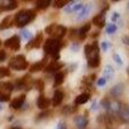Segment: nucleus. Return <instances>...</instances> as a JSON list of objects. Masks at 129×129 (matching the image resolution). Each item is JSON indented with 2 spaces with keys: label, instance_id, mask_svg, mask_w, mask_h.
<instances>
[{
  "label": "nucleus",
  "instance_id": "obj_1",
  "mask_svg": "<svg viewBox=\"0 0 129 129\" xmlns=\"http://www.w3.org/2000/svg\"><path fill=\"white\" fill-rule=\"evenodd\" d=\"M63 47V43L61 39L49 38L44 42V53L47 57H53V61H57L59 58V52Z\"/></svg>",
  "mask_w": 129,
  "mask_h": 129
},
{
  "label": "nucleus",
  "instance_id": "obj_2",
  "mask_svg": "<svg viewBox=\"0 0 129 129\" xmlns=\"http://www.w3.org/2000/svg\"><path fill=\"white\" fill-rule=\"evenodd\" d=\"M85 54L87 58V66L91 69H96L100 64V56H99V46L98 43L86 44L85 46Z\"/></svg>",
  "mask_w": 129,
  "mask_h": 129
},
{
  "label": "nucleus",
  "instance_id": "obj_3",
  "mask_svg": "<svg viewBox=\"0 0 129 129\" xmlns=\"http://www.w3.org/2000/svg\"><path fill=\"white\" fill-rule=\"evenodd\" d=\"M34 18H36V12L34 10H32V9H23V10H19L14 15V23H15L17 27L23 28L24 25L30 23Z\"/></svg>",
  "mask_w": 129,
  "mask_h": 129
},
{
  "label": "nucleus",
  "instance_id": "obj_4",
  "mask_svg": "<svg viewBox=\"0 0 129 129\" xmlns=\"http://www.w3.org/2000/svg\"><path fill=\"white\" fill-rule=\"evenodd\" d=\"M44 32H46L47 34H49V36H51L52 38H54V39H61L62 37L66 36L67 29H66V27H63V25H61V24H51V25L46 27Z\"/></svg>",
  "mask_w": 129,
  "mask_h": 129
},
{
  "label": "nucleus",
  "instance_id": "obj_5",
  "mask_svg": "<svg viewBox=\"0 0 129 129\" xmlns=\"http://www.w3.org/2000/svg\"><path fill=\"white\" fill-rule=\"evenodd\" d=\"M28 67V62L23 54L15 56L9 59V69H13L15 71H23Z\"/></svg>",
  "mask_w": 129,
  "mask_h": 129
},
{
  "label": "nucleus",
  "instance_id": "obj_6",
  "mask_svg": "<svg viewBox=\"0 0 129 129\" xmlns=\"http://www.w3.org/2000/svg\"><path fill=\"white\" fill-rule=\"evenodd\" d=\"M14 90V85L12 82H0V101L5 103L9 101L10 99V94Z\"/></svg>",
  "mask_w": 129,
  "mask_h": 129
},
{
  "label": "nucleus",
  "instance_id": "obj_7",
  "mask_svg": "<svg viewBox=\"0 0 129 129\" xmlns=\"http://www.w3.org/2000/svg\"><path fill=\"white\" fill-rule=\"evenodd\" d=\"M4 46H5L7 48L12 49V51H18V49L20 48V37L17 36V34L12 36L10 38H8V39L4 42Z\"/></svg>",
  "mask_w": 129,
  "mask_h": 129
},
{
  "label": "nucleus",
  "instance_id": "obj_8",
  "mask_svg": "<svg viewBox=\"0 0 129 129\" xmlns=\"http://www.w3.org/2000/svg\"><path fill=\"white\" fill-rule=\"evenodd\" d=\"M90 23H87V24H85L84 27H81L80 29H72L71 30V38H75V36L77 37V39L79 41H84L85 38H86V34H87V32L90 30Z\"/></svg>",
  "mask_w": 129,
  "mask_h": 129
},
{
  "label": "nucleus",
  "instance_id": "obj_9",
  "mask_svg": "<svg viewBox=\"0 0 129 129\" xmlns=\"http://www.w3.org/2000/svg\"><path fill=\"white\" fill-rule=\"evenodd\" d=\"M63 66L64 64L62 62H59V61H52V62L47 63V66L44 67V71L47 74H57V72H59V70Z\"/></svg>",
  "mask_w": 129,
  "mask_h": 129
},
{
  "label": "nucleus",
  "instance_id": "obj_10",
  "mask_svg": "<svg viewBox=\"0 0 129 129\" xmlns=\"http://www.w3.org/2000/svg\"><path fill=\"white\" fill-rule=\"evenodd\" d=\"M42 41H43V36H42V33L39 32L33 39H30V41L28 42V44H27V49L29 51V49H33V48H38V47L41 46Z\"/></svg>",
  "mask_w": 129,
  "mask_h": 129
},
{
  "label": "nucleus",
  "instance_id": "obj_11",
  "mask_svg": "<svg viewBox=\"0 0 129 129\" xmlns=\"http://www.w3.org/2000/svg\"><path fill=\"white\" fill-rule=\"evenodd\" d=\"M17 7L18 3L13 0H0V10H13Z\"/></svg>",
  "mask_w": 129,
  "mask_h": 129
},
{
  "label": "nucleus",
  "instance_id": "obj_12",
  "mask_svg": "<svg viewBox=\"0 0 129 129\" xmlns=\"http://www.w3.org/2000/svg\"><path fill=\"white\" fill-rule=\"evenodd\" d=\"M84 8V4L80 3V2H70L66 7V9H64V12L66 13H75V12H79Z\"/></svg>",
  "mask_w": 129,
  "mask_h": 129
},
{
  "label": "nucleus",
  "instance_id": "obj_13",
  "mask_svg": "<svg viewBox=\"0 0 129 129\" xmlns=\"http://www.w3.org/2000/svg\"><path fill=\"white\" fill-rule=\"evenodd\" d=\"M46 66H47V56L43 59H41L39 62H36L34 64H32L29 67V72H38L41 70H44Z\"/></svg>",
  "mask_w": 129,
  "mask_h": 129
},
{
  "label": "nucleus",
  "instance_id": "obj_14",
  "mask_svg": "<svg viewBox=\"0 0 129 129\" xmlns=\"http://www.w3.org/2000/svg\"><path fill=\"white\" fill-rule=\"evenodd\" d=\"M92 24L99 27V28H103L105 27V10H103L100 14L95 15L94 19H92Z\"/></svg>",
  "mask_w": 129,
  "mask_h": 129
},
{
  "label": "nucleus",
  "instance_id": "obj_15",
  "mask_svg": "<svg viewBox=\"0 0 129 129\" xmlns=\"http://www.w3.org/2000/svg\"><path fill=\"white\" fill-rule=\"evenodd\" d=\"M24 101H25V95H19L18 98H15L14 100H12L10 106H12L13 109H22L23 105L25 104Z\"/></svg>",
  "mask_w": 129,
  "mask_h": 129
},
{
  "label": "nucleus",
  "instance_id": "obj_16",
  "mask_svg": "<svg viewBox=\"0 0 129 129\" xmlns=\"http://www.w3.org/2000/svg\"><path fill=\"white\" fill-rule=\"evenodd\" d=\"M49 105H51V101H49L48 98H46L44 95H39L38 96V99H37V106L39 109L44 110V109L49 108Z\"/></svg>",
  "mask_w": 129,
  "mask_h": 129
},
{
  "label": "nucleus",
  "instance_id": "obj_17",
  "mask_svg": "<svg viewBox=\"0 0 129 129\" xmlns=\"http://www.w3.org/2000/svg\"><path fill=\"white\" fill-rule=\"evenodd\" d=\"M87 123H89V120L84 115H77L75 118V125L77 126V129H86Z\"/></svg>",
  "mask_w": 129,
  "mask_h": 129
},
{
  "label": "nucleus",
  "instance_id": "obj_18",
  "mask_svg": "<svg viewBox=\"0 0 129 129\" xmlns=\"http://www.w3.org/2000/svg\"><path fill=\"white\" fill-rule=\"evenodd\" d=\"M63 98H64V94L62 90H56L54 94H53V99H52V104L53 106H58L61 105V103L63 101Z\"/></svg>",
  "mask_w": 129,
  "mask_h": 129
},
{
  "label": "nucleus",
  "instance_id": "obj_19",
  "mask_svg": "<svg viewBox=\"0 0 129 129\" xmlns=\"http://www.w3.org/2000/svg\"><path fill=\"white\" fill-rule=\"evenodd\" d=\"M108 110H110L113 114H119L120 110H121V105H120L119 101L111 100V101H109V109Z\"/></svg>",
  "mask_w": 129,
  "mask_h": 129
},
{
  "label": "nucleus",
  "instance_id": "obj_20",
  "mask_svg": "<svg viewBox=\"0 0 129 129\" xmlns=\"http://www.w3.org/2000/svg\"><path fill=\"white\" fill-rule=\"evenodd\" d=\"M13 22H14V18H12V17H5V18L2 20V23H0V30H4V29L10 28L12 24H13Z\"/></svg>",
  "mask_w": 129,
  "mask_h": 129
},
{
  "label": "nucleus",
  "instance_id": "obj_21",
  "mask_svg": "<svg viewBox=\"0 0 129 129\" xmlns=\"http://www.w3.org/2000/svg\"><path fill=\"white\" fill-rule=\"evenodd\" d=\"M90 99V95L87 92H84V94H80L76 99H75V105H82L85 103H87Z\"/></svg>",
  "mask_w": 129,
  "mask_h": 129
},
{
  "label": "nucleus",
  "instance_id": "obj_22",
  "mask_svg": "<svg viewBox=\"0 0 129 129\" xmlns=\"http://www.w3.org/2000/svg\"><path fill=\"white\" fill-rule=\"evenodd\" d=\"M90 10H91V5H90V4H89V5H84V8H82V9L79 12V17H77V19L80 20V19L86 18V17L89 15Z\"/></svg>",
  "mask_w": 129,
  "mask_h": 129
},
{
  "label": "nucleus",
  "instance_id": "obj_23",
  "mask_svg": "<svg viewBox=\"0 0 129 129\" xmlns=\"http://www.w3.org/2000/svg\"><path fill=\"white\" fill-rule=\"evenodd\" d=\"M64 75H66V74L62 72V71L54 74V86H56V87L59 86V85L63 82V80H64Z\"/></svg>",
  "mask_w": 129,
  "mask_h": 129
},
{
  "label": "nucleus",
  "instance_id": "obj_24",
  "mask_svg": "<svg viewBox=\"0 0 129 129\" xmlns=\"http://www.w3.org/2000/svg\"><path fill=\"white\" fill-rule=\"evenodd\" d=\"M113 76H114V69L110 66V64H108V66L105 67V70H104V79L108 81V80L113 79Z\"/></svg>",
  "mask_w": 129,
  "mask_h": 129
},
{
  "label": "nucleus",
  "instance_id": "obj_25",
  "mask_svg": "<svg viewBox=\"0 0 129 129\" xmlns=\"http://www.w3.org/2000/svg\"><path fill=\"white\" fill-rule=\"evenodd\" d=\"M123 90H124L123 84H119V85L114 86V87L110 90V94H111L113 96H120V95H121V92H123Z\"/></svg>",
  "mask_w": 129,
  "mask_h": 129
},
{
  "label": "nucleus",
  "instance_id": "obj_26",
  "mask_svg": "<svg viewBox=\"0 0 129 129\" xmlns=\"http://www.w3.org/2000/svg\"><path fill=\"white\" fill-rule=\"evenodd\" d=\"M76 110H77V108L74 106V105H66V106L62 108V113L63 114H74Z\"/></svg>",
  "mask_w": 129,
  "mask_h": 129
},
{
  "label": "nucleus",
  "instance_id": "obj_27",
  "mask_svg": "<svg viewBox=\"0 0 129 129\" xmlns=\"http://www.w3.org/2000/svg\"><path fill=\"white\" fill-rule=\"evenodd\" d=\"M32 86H36V89L39 90V91H43V89H44V84H43L42 80H34V81L30 84V87H32Z\"/></svg>",
  "mask_w": 129,
  "mask_h": 129
},
{
  "label": "nucleus",
  "instance_id": "obj_28",
  "mask_svg": "<svg viewBox=\"0 0 129 129\" xmlns=\"http://www.w3.org/2000/svg\"><path fill=\"white\" fill-rule=\"evenodd\" d=\"M119 115L121 116L123 120H125L126 123H129V110H128V108H126V109H125V108H121Z\"/></svg>",
  "mask_w": 129,
  "mask_h": 129
},
{
  "label": "nucleus",
  "instance_id": "obj_29",
  "mask_svg": "<svg viewBox=\"0 0 129 129\" xmlns=\"http://www.w3.org/2000/svg\"><path fill=\"white\" fill-rule=\"evenodd\" d=\"M48 5H51V0H39V2H37L38 9H46Z\"/></svg>",
  "mask_w": 129,
  "mask_h": 129
},
{
  "label": "nucleus",
  "instance_id": "obj_30",
  "mask_svg": "<svg viewBox=\"0 0 129 129\" xmlns=\"http://www.w3.org/2000/svg\"><path fill=\"white\" fill-rule=\"evenodd\" d=\"M7 76H10L9 67H0V77H7Z\"/></svg>",
  "mask_w": 129,
  "mask_h": 129
},
{
  "label": "nucleus",
  "instance_id": "obj_31",
  "mask_svg": "<svg viewBox=\"0 0 129 129\" xmlns=\"http://www.w3.org/2000/svg\"><path fill=\"white\" fill-rule=\"evenodd\" d=\"M95 80V75H90V76H87V77H85L84 79V84L86 85V86H91L92 85V81Z\"/></svg>",
  "mask_w": 129,
  "mask_h": 129
},
{
  "label": "nucleus",
  "instance_id": "obj_32",
  "mask_svg": "<svg viewBox=\"0 0 129 129\" xmlns=\"http://www.w3.org/2000/svg\"><path fill=\"white\" fill-rule=\"evenodd\" d=\"M115 32H116V25H115L114 23L106 25V33H108V34H113V33H115Z\"/></svg>",
  "mask_w": 129,
  "mask_h": 129
},
{
  "label": "nucleus",
  "instance_id": "obj_33",
  "mask_svg": "<svg viewBox=\"0 0 129 129\" xmlns=\"http://www.w3.org/2000/svg\"><path fill=\"white\" fill-rule=\"evenodd\" d=\"M70 2L69 0H58V2H54V7L56 8H63L64 5H67Z\"/></svg>",
  "mask_w": 129,
  "mask_h": 129
},
{
  "label": "nucleus",
  "instance_id": "obj_34",
  "mask_svg": "<svg viewBox=\"0 0 129 129\" xmlns=\"http://www.w3.org/2000/svg\"><path fill=\"white\" fill-rule=\"evenodd\" d=\"M22 36H23V38L24 39H32V32L30 30H23L22 32Z\"/></svg>",
  "mask_w": 129,
  "mask_h": 129
},
{
  "label": "nucleus",
  "instance_id": "obj_35",
  "mask_svg": "<svg viewBox=\"0 0 129 129\" xmlns=\"http://www.w3.org/2000/svg\"><path fill=\"white\" fill-rule=\"evenodd\" d=\"M113 58H114V61H115V62L118 63V66H123V61H121V58H120V56H119V54L114 53Z\"/></svg>",
  "mask_w": 129,
  "mask_h": 129
},
{
  "label": "nucleus",
  "instance_id": "obj_36",
  "mask_svg": "<svg viewBox=\"0 0 129 129\" xmlns=\"http://www.w3.org/2000/svg\"><path fill=\"white\" fill-rule=\"evenodd\" d=\"M7 58V52L5 51H0V62H3Z\"/></svg>",
  "mask_w": 129,
  "mask_h": 129
},
{
  "label": "nucleus",
  "instance_id": "obj_37",
  "mask_svg": "<svg viewBox=\"0 0 129 129\" xmlns=\"http://www.w3.org/2000/svg\"><path fill=\"white\" fill-rule=\"evenodd\" d=\"M109 46H110V44H109L108 42H103V43H101V49H103V51H108V49H109Z\"/></svg>",
  "mask_w": 129,
  "mask_h": 129
},
{
  "label": "nucleus",
  "instance_id": "obj_38",
  "mask_svg": "<svg viewBox=\"0 0 129 129\" xmlns=\"http://www.w3.org/2000/svg\"><path fill=\"white\" fill-rule=\"evenodd\" d=\"M105 84H106V80H105L104 77H101V79L98 80V86H104Z\"/></svg>",
  "mask_w": 129,
  "mask_h": 129
},
{
  "label": "nucleus",
  "instance_id": "obj_39",
  "mask_svg": "<svg viewBox=\"0 0 129 129\" xmlns=\"http://www.w3.org/2000/svg\"><path fill=\"white\" fill-rule=\"evenodd\" d=\"M57 129H66V124H64L63 121H59L58 125H57Z\"/></svg>",
  "mask_w": 129,
  "mask_h": 129
},
{
  "label": "nucleus",
  "instance_id": "obj_40",
  "mask_svg": "<svg viewBox=\"0 0 129 129\" xmlns=\"http://www.w3.org/2000/svg\"><path fill=\"white\" fill-rule=\"evenodd\" d=\"M123 42H124L125 44H128V46H129V36H125V37H123Z\"/></svg>",
  "mask_w": 129,
  "mask_h": 129
},
{
  "label": "nucleus",
  "instance_id": "obj_41",
  "mask_svg": "<svg viewBox=\"0 0 129 129\" xmlns=\"http://www.w3.org/2000/svg\"><path fill=\"white\" fill-rule=\"evenodd\" d=\"M118 18H119V14H118V13H114V14H113V17H111V20H113V22H115Z\"/></svg>",
  "mask_w": 129,
  "mask_h": 129
},
{
  "label": "nucleus",
  "instance_id": "obj_42",
  "mask_svg": "<svg viewBox=\"0 0 129 129\" xmlns=\"http://www.w3.org/2000/svg\"><path fill=\"white\" fill-rule=\"evenodd\" d=\"M71 48H72V51H77V49H79V44H77V43H74Z\"/></svg>",
  "mask_w": 129,
  "mask_h": 129
},
{
  "label": "nucleus",
  "instance_id": "obj_43",
  "mask_svg": "<svg viewBox=\"0 0 129 129\" xmlns=\"http://www.w3.org/2000/svg\"><path fill=\"white\" fill-rule=\"evenodd\" d=\"M96 108H98V103L95 101V103H92V106H91V109H92V110H95Z\"/></svg>",
  "mask_w": 129,
  "mask_h": 129
},
{
  "label": "nucleus",
  "instance_id": "obj_44",
  "mask_svg": "<svg viewBox=\"0 0 129 129\" xmlns=\"http://www.w3.org/2000/svg\"><path fill=\"white\" fill-rule=\"evenodd\" d=\"M10 129H23V128H19V126H12Z\"/></svg>",
  "mask_w": 129,
  "mask_h": 129
},
{
  "label": "nucleus",
  "instance_id": "obj_45",
  "mask_svg": "<svg viewBox=\"0 0 129 129\" xmlns=\"http://www.w3.org/2000/svg\"><path fill=\"white\" fill-rule=\"evenodd\" d=\"M3 110V106H2V104H0V111H2Z\"/></svg>",
  "mask_w": 129,
  "mask_h": 129
},
{
  "label": "nucleus",
  "instance_id": "obj_46",
  "mask_svg": "<svg viewBox=\"0 0 129 129\" xmlns=\"http://www.w3.org/2000/svg\"><path fill=\"white\" fill-rule=\"evenodd\" d=\"M0 44H2V42H0Z\"/></svg>",
  "mask_w": 129,
  "mask_h": 129
},
{
  "label": "nucleus",
  "instance_id": "obj_47",
  "mask_svg": "<svg viewBox=\"0 0 129 129\" xmlns=\"http://www.w3.org/2000/svg\"><path fill=\"white\" fill-rule=\"evenodd\" d=\"M128 110H129V108H128Z\"/></svg>",
  "mask_w": 129,
  "mask_h": 129
}]
</instances>
